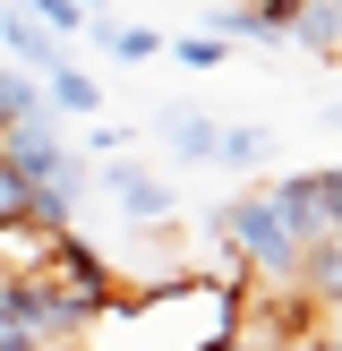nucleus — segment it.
<instances>
[{
  "instance_id": "7ed1b4c3",
  "label": "nucleus",
  "mask_w": 342,
  "mask_h": 351,
  "mask_svg": "<svg viewBox=\"0 0 342 351\" xmlns=\"http://www.w3.org/2000/svg\"><path fill=\"white\" fill-rule=\"evenodd\" d=\"M0 43H9V69H26V77H51V69L68 60V43H60V34H43L17 0H0Z\"/></svg>"
},
{
  "instance_id": "4468645a",
  "label": "nucleus",
  "mask_w": 342,
  "mask_h": 351,
  "mask_svg": "<svg viewBox=\"0 0 342 351\" xmlns=\"http://www.w3.org/2000/svg\"><path fill=\"white\" fill-rule=\"evenodd\" d=\"M120 146H129V129H120V120H86V154H120Z\"/></svg>"
},
{
  "instance_id": "ddd939ff",
  "label": "nucleus",
  "mask_w": 342,
  "mask_h": 351,
  "mask_svg": "<svg viewBox=\"0 0 342 351\" xmlns=\"http://www.w3.org/2000/svg\"><path fill=\"white\" fill-rule=\"evenodd\" d=\"M17 9H26L43 34H60V43H68V34H86V9H77V0H17Z\"/></svg>"
},
{
  "instance_id": "0eeeda50",
  "label": "nucleus",
  "mask_w": 342,
  "mask_h": 351,
  "mask_svg": "<svg viewBox=\"0 0 342 351\" xmlns=\"http://www.w3.org/2000/svg\"><path fill=\"white\" fill-rule=\"evenodd\" d=\"M265 206L282 215V232L300 240V249H308V240H325V223H317V206H308V180H300V171H282V180H265Z\"/></svg>"
},
{
  "instance_id": "2eb2a0df",
  "label": "nucleus",
  "mask_w": 342,
  "mask_h": 351,
  "mask_svg": "<svg viewBox=\"0 0 342 351\" xmlns=\"http://www.w3.org/2000/svg\"><path fill=\"white\" fill-rule=\"evenodd\" d=\"M325 129H342V103H325Z\"/></svg>"
},
{
  "instance_id": "423d86ee",
  "label": "nucleus",
  "mask_w": 342,
  "mask_h": 351,
  "mask_svg": "<svg viewBox=\"0 0 342 351\" xmlns=\"http://www.w3.org/2000/svg\"><path fill=\"white\" fill-rule=\"evenodd\" d=\"M86 43H94L103 60H120V69H146L154 51H163V34L154 26H120V17H86Z\"/></svg>"
},
{
  "instance_id": "f257e3e1",
  "label": "nucleus",
  "mask_w": 342,
  "mask_h": 351,
  "mask_svg": "<svg viewBox=\"0 0 342 351\" xmlns=\"http://www.w3.org/2000/svg\"><path fill=\"white\" fill-rule=\"evenodd\" d=\"M205 232H214V257H239V274H274V283H291V266H300V240L282 232V215L265 206V189L222 197L214 215H205Z\"/></svg>"
},
{
  "instance_id": "20e7f679",
  "label": "nucleus",
  "mask_w": 342,
  "mask_h": 351,
  "mask_svg": "<svg viewBox=\"0 0 342 351\" xmlns=\"http://www.w3.org/2000/svg\"><path fill=\"white\" fill-rule=\"evenodd\" d=\"M154 146H163L171 163H205V154H214V112H197V103H163V112H154Z\"/></svg>"
},
{
  "instance_id": "6e6552de",
  "label": "nucleus",
  "mask_w": 342,
  "mask_h": 351,
  "mask_svg": "<svg viewBox=\"0 0 342 351\" xmlns=\"http://www.w3.org/2000/svg\"><path fill=\"white\" fill-rule=\"evenodd\" d=\"M34 86H43V103H51V112H68V120H94L103 112V86L94 77H86V69H51V77H34Z\"/></svg>"
},
{
  "instance_id": "39448f33",
  "label": "nucleus",
  "mask_w": 342,
  "mask_h": 351,
  "mask_svg": "<svg viewBox=\"0 0 342 351\" xmlns=\"http://www.w3.org/2000/svg\"><path fill=\"white\" fill-rule=\"evenodd\" d=\"M214 171H265L274 163V137L256 129V120H214V154H205Z\"/></svg>"
},
{
  "instance_id": "9d476101",
  "label": "nucleus",
  "mask_w": 342,
  "mask_h": 351,
  "mask_svg": "<svg viewBox=\"0 0 342 351\" xmlns=\"http://www.w3.org/2000/svg\"><path fill=\"white\" fill-rule=\"evenodd\" d=\"M34 112H51V103H43V86H34L26 69H9V60H0V137H9V129H26Z\"/></svg>"
},
{
  "instance_id": "1a4fd4ad",
  "label": "nucleus",
  "mask_w": 342,
  "mask_h": 351,
  "mask_svg": "<svg viewBox=\"0 0 342 351\" xmlns=\"http://www.w3.org/2000/svg\"><path fill=\"white\" fill-rule=\"evenodd\" d=\"M291 43H308L317 60H342V0H308L291 17Z\"/></svg>"
},
{
  "instance_id": "f8f14e48",
  "label": "nucleus",
  "mask_w": 342,
  "mask_h": 351,
  "mask_svg": "<svg viewBox=\"0 0 342 351\" xmlns=\"http://www.w3.org/2000/svg\"><path fill=\"white\" fill-rule=\"evenodd\" d=\"M163 51H171L180 69H197V77H205V69H222V60H231V43H222V34H205V26H197V34H171Z\"/></svg>"
},
{
  "instance_id": "9b49d317",
  "label": "nucleus",
  "mask_w": 342,
  "mask_h": 351,
  "mask_svg": "<svg viewBox=\"0 0 342 351\" xmlns=\"http://www.w3.org/2000/svg\"><path fill=\"white\" fill-rule=\"evenodd\" d=\"M300 180H308V206H317V223H325V232H342V163H308Z\"/></svg>"
},
{
  "instance_id": "f03ea898",
  "label": "nucleus",
  "mask_w": 342,
  "mask_h": 351,
  "mask_svg": "<svg viewBox=\"0 0 342 351\" xmlns=\"http://www.w3.org/2000/svg\"><path fill=\"white\" fill-rule=\"evenodd\" d=\"M103 197L129 223H171V180L146 171V163H129V154H103Z\"/></svg>"
}]
</instances>
